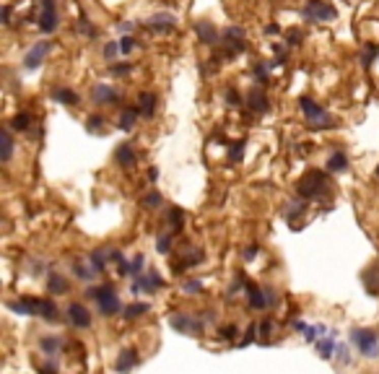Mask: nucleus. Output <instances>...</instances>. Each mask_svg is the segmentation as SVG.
Listing matches in <instances>:
<instances>
[{"instance_id":"obj_1","label":"nucleus","mask_w":379,"mask_h":374,"mask_svg":"<svg viewBox=\"0 0 379 374\" xmlns=\"http://www.w3.org/2000/svg\"><path fill=\"white\" fill-rule=\"evenodd\" d=\"M88 296L99 301V312L107 315V317H112V315H117L122 310L112 286H96V289H88Z\"/></svg>"},{"instance_id":"obj_2","label":"nucleus","mask_w":379,"mask_h":374,"mask_svg":"<svg viewBox=\"0 0 379 374\" xmlns=\"http://www.w3.org/2000/svg\"><path fill=\"white\" fill-rule=\"evenodd\" d=\"M299 195L301 197H312V200H317V197H325L327 195V180L322 172H309L306 177L299 182Z\"/></svg>"},{"instance_id":"obj_3","label":"nucleus","mask_w":379,"mask_h":374,"mask_svg":"<svg viewBox=\"0 0 379 374\" xmlns=\"http://www.w3.org/2000/svg\"><path fill=\"white\" fill-rule=\"evenodd\" d=\"M376 333L374 330H353L351 333V343L361 351L366 359H376L379 356V346H376Z\"/></svg>"},{"instance_id":"obj_4","label":"nucleus","mask_w":379,"mask_h":374,"mask_svg":"<svg viewBox=\"0 0 379 374\" xmlns=\"http://www.w3.org/2000/svg\"><path fill=\"white\" fill-rule=\"evenodd\" d=\"M301 16H304L306 21H335V18H338V11L332 8L330 3H325V0H306Z\"/></svg>"},{"instance_id":"obj_5","label":"nucleus","mask_w":379,"mask_h":374,"mask_svg":"<svg viewBox=\"0 0 379 374\" xmlns=\"http://www.w3.org/2000/svg\"><path fill=\"white\" fill-rule=\"evenodd\" d=\"M301 112L304 117L309 120V127H330V115L325 112V109L317 104V101H312V99H301Z\"/></svg>"},{"instance_id":"obj_6","label":"nucleus","mask_w":379,"mask_h":374,"mask_svg":"<svg viewBox=\"0 0 379 374\" xmlns=\"http://www.w3.org/2000/svg\"><path fill=\"white\" fill-rule=\"evenodd\" d=\"M161 276L156 273V270H146V273H141L138 278H135V283H132V294H153V291H159L161 289Z\"/></svg>"},{"instance_id":"obj_7","label":"nucleus","mask_w":379,"mask_h":374,"mask_svg":"<svg viewBox=\"0 0 379 374\" xmlns=\"http://www.w3.org/2000/svg\"><path fill=\"white\" fill-rule=\"evenodd\" d=\"M39 29H42V34H52V31L57 29V8H55V0H42Z\"/></svg>"},{"instance_id":"obj_8","label":"nucleus","mask_w":379,"mask_h":374,"mask_svg":"<svg viewBox=\"0 0 379 374\" xmlns=\"http://www.w3.org/2000/svg\"><path fill=\"white\" fill-rule=\"evenodd\" d=\"M47 52H50V42H37V45L26 52V57H24V68L26 71H37Z\"/></svg>"},{"instance_id":"obj_9","label":"nucleus","mask_w":379,"mask_h":374,"mask_svg":"<svg viewBox=\"0 0 379 374\" xmlns=\"http://www.w3.org/2000/svg\"><path fill=\"white\" fill-rule=\"evenodd\" d=\"M68 320H71V325L78 327V330L91 325V315H88V310H86L83 304H71V307H68Z\"/></svg>"},{"instance_id":"obj_10","label":"nucleus","mask_w":379,"mask_h":374,"mask_svg":"<svg viewBox=\"0 0 379 374\" xmlns=\"http://www.w3.org/2000/svg\"><path fill=\"white\" fill-rule=\"evenodd\" d=\"M171 325L177 330H182V333H200V330H203V320H195L190 315H174Z\"/></svg>"},{"instance_id":"obj_11","label":"nucleus","mask_w":379,"mask_h":374,"mask_svg":"<svg viewBox=\"0 0 379 374\" xmlns=\"http://www.w3.org/2000/svg\"><path fill=\"white\" fill-rule=\"evenodd\" d=\"M91 96H94V101H96V104H117V101H120V94L112 89V86H107V83L94 86Z\"/></svg>"},{"instance_id":"obj_12","label":"nucleus","mask_w":379,"mask_h":374,"mask_svg":"<svg viewBox=\"0 0 379 374\" xmlns=\"http://www.w3.org/2000/svg\"><path fill=\"white\" fill-rule=\"evenodd\" d=\"M247 299H250L252 310H265V307H270V304H267V291L257 289L255 283H247Z\"/></svg>"},{"instance_id":"obj_13","label":"nucleus","mask_w":379,"mask_h":374,"mask_svg":"<svg viewBox=\"0 0 379 374\" xmlns=\"http://www.w3.org/2000/svg\"><path fill=\"white\" fill-rule=\"evenodd\" d=\"M195 31H197L200 42H205V45H216V42H218V31H216L213 24H208V21H197Z\"/></svg>"},{"instance_id":"obj_14","label":"nucleus","mask_w":379,"mask_h":374,"mask_svg":"<svg viewBox=\"0 0 379 374\" xmlns=\"http://www.w3.org/2000/svg\"><path fill=\"white\" fill-rule=\"evenodd\" d=\"M115 161H117L120 166H132V164H135V153H132V146H130V143L117 146V151H115Z\"/></svg>"},{"instance_id":"obj_15","label":"nucleus","mask_w":379,"mask_h":374,"mask_svg":"<svg viewBox=\"0 0 379 374\" xmlns=\"http://www.w3.org/2000/svg\"><path fill=\"white\" fill-rule=\"evenodd\" d=\"M135 364H138V354H135L132 348H127V351H122L120 359L115 361V369H117V371H130Z\"/></svg>"},{"instance_id":"obj_16","label":"nucleus","mask_w":379,"mask_h":374,"mask_svg":"<svg viewBox=\"0 0 379 374\" xmlns=\"http://www.w3.org/2000/svg\"><path fill=\"white\" fill-rule=\"evenodd\" d=\"M148 26H151L153 31H169V29L174 26V18H171L169 13H156V16H151Z\"/></svg>"},{"instance_id":"obj_17","label":"nucleus","mask_w":379,"mask_h":374,"mask_svg":"<svg viewBox=\"0 0 379 374\" xmlns=\"http://www.w3.org/2000/svg\"><path fill=\"white\" fill-rule=\"evenodd\" d=\"M247 104H250V109H255V112H267V96H265V91H260V89H252V91H250Z\"/></svg>"},{"instance_id":"obj_18","label":"nucleus","mask_w":379,"mask_h":374,"mask_svg":"<svg viewBox=\"0 0 379 374\" xmlns=\"http://www.w3.org/2000/svg\"><path fill=\"white\" fill-rule=\"evenodd\" d=\"M47 291L50 294H65V291H68V281H65L57 270H52L50 278H47Z\"/></svg>"},{"instance_id":"obj_19","label":"nucleus","mask_w":379,"mask_h":374,"mask_svg":"<svg viewBox=\"0 0 379 374\" xmlns=\"http://www.w3.org/2000/svg\"><path fill=\"white\" fill-rule=\"evenodd\" d=\"M138 115H141V109H138V107H127L125 112L120 115V120H117V127H120V130H130L132 125H135Z\"/></svg>"},{"instance_id":"obj_20","label":"nucleus","mask_w":379,"mask_h":374,"mask_svg":"<svg viewBox=\"0 0 379 374\" xmlns=\"http://www.w3.org/2000/svg\"><path fill=\"white\" fill-rule=\"evenodd\" d=\"M346 166H348V156L343 151H335L327 159V172H346Z\"/></svg>"},{"instance_id":"obj_21","label":"nucleus","mask_w":379,"mask_h":374,"mask_svg":"<svg viewBox=\"0 0 379 374\" xmlns=\"http://www.w3.org/2000/svg\"><path fill=\"white\" fill-rule=\"evenodd\" d=\"M138 109H141V115H146V117H153V112H156V96L148 91V94H141L138 96Z\"/></svg>"},{"instance_id":"obj_22","label":"nucleus","mask_w":379,"mask_h":374,"mask_svg":"<svg viewBox=\"0 0 379 374\" xmlns=\"http://www.w3.org/2000/svg\"><path fill=\"white\" fill-rule=\"evenodd\" d=\"M39 315L47 320V322H57L60 315H57V307L50 301V299H42V307H39Z\"/></svg>"},{"instance_id":"obj_23","label":"nucleus","mask_w":379,"mask_h":374,"mask_svg":"<svg viewBox=\"0 0 379 374\" xmlns=\"http://www.w3.org/2000/svg\"><path fill=\"white\" fill-rule=\"evenodd\" d=\"M39 348H42L50 359H55V356L60 354V341H57V338H42V341H39Z\"/></svg>"},{"instance_id":"obj_24","label":"nucleus","mask_w":379,"mask_h":374,"mask_svg":"<svg viewBox=\"0 0 379 374\" xmlns=\"http://www.w3.org/2000/svg\"><path fill=\"white\" fill-rule=\"evenodd\" d=\"M52 99L68 104V107L78 104V96H76V91H71V89H55V91H52Z\"/></svg>"},{"instance_id":"obj_25","label":"nucleus","mask_w":379,"mask_h":374,"mask_svg":"<svg viewBox=\"0 0 379 374\" xmlns=\"http://www.w3.org/2000/svg\"><path fill=\"white\" fill-rule=\"evenodd\" d=\"M148 312V304H143V301H135V304H127L125 307V320H135V317H141V315H146Z\"/></svg>"},{"instance_id":"obj_26","label":"nucleus","mask_w":379,"mask_h":374,"mask_svg":"<svg viewBox=\"0 0 379 374\" xmlns=\"http://www.w3.org/2000/svg\"><path fill=\"white\" fill-rule=\"evenodd\" d=\"M13 156V135H11V130H3V161L8 164Z\"/></svg>"},{"instance_id":"obj_27","label":"nucleus","mask_w":379,"mask_h":374,"mask_svg":"<svg viewBox=\"0 0 379 374\" xmlns=\"http://www.w3.org/2000/svg\"><path fill=\"white\" fill-rule=\"evenodd\" d=\"M317 348H320L322 359H330V356H332V351H335V335H330V338L320 341V343H317Z\"/></svg>"},{"instance_id":"obj_28","label":"nucleus","mask_w":379,"mask_h":374,"mask_svg":"<svg viewBox=\"0 0 379 374\" xmlns=\"http://www.w3.org/2000/svg\"><path fill=\"white\" fill-rule=\"evenodd\" d=\"M91 268H94L96 273H101V270L107 268V255H104L101 250H96V252H91Z\"/></svg>"},{"instance_id":"obj_29","label":"nucleus","mask_w":379,"mask_h":374,"mask_svg":"<svg viewBox=\"0 0 379 374\" xmlns=\"http://www.w3.org/2000/svg\"><path fill=\"white\" fill-rule=\"evenodd\" d=\"M242 153H244V141L231 143V148H229V161H242Z\"/></svg>"},{"instance_id":"obj_30","label":"nucleus","mask_w":379,"mask_h":374,"mask_svg":"<svg viewBox=\"0 0 379 374\" xmlns=\"http://www.w3.org/2000/svg\"><path fill=\"white\" fill-rule=\"evenodd\" d=\"M257 327H260V341H262V343H267V335H270V333H273V327H275V325H273V320H262Z\"/></svg>"},{"instance_id":"obj_31","label":"nucleus","mask_w":379,"mask_h":374,"mask_svg":"<svg viewBox=\"0 0 379 374\" xmlns=\"http://www.w3.org/2000/svg\"><path fill=\"white\" fill-rule=\"evenodd\" d=\"M156 250H159L161 255H166V252L171 250V236H169V234H161L159 239H156Z\"/></svg>"},{"instance_id":"obj_32","label":"nucleus","mask_w":379,"mask_h":374,"mask_svg":"<svg viewBox=\"0 0 379 374\" xmlns=\"http://www.w3.org/2000/svg\"><path fill=\"white\" fill-rule=\"evenodd\" d=\"M73 273H76L78 278H83V281H91V278L96 276V270H94V268H88V265H76V268H73Z\"/></svg>"},{"instance_id":"obj_33","label":"nucleus","mask_w":379,"mask_h":374,"mask_svg":"<svg viewBox=\"0 0 379 374\" xmlns=\"http://www.w3.org/2000/svg\"><path fill=\"white\" fill-rule=\"evenodd\" d=\"M169 224L174 226V231L182 229V211H180V208H171V211H169Z\"/></svg>"},{"instance_id":"obj_34","label":"nucleus","mask_w":379,"mask_h":374,"mask_svg":"<svg viewBox=\"0 0 379 374\" xmlns=\"http://www.w3.org/2000/svg\"><path fill=\"white\" fill-rule=\"evenodd\" d=\"M143 262H146V260H143V255H135V257H132V262H130V276H135V278H138V276L143 273Z\"/></svg>"},{"instance_id":"obj_35","label":"nucleus","mask_w":379,"mask_h":374,"mask_svg":"<svg viewBox=\"0 0 379 374\" xmlns=\"http://www.w3.org/2000/svg\"><path fill=\"white\" fill-rule=\"evenodd\" d=\"M143 206H146V208H159V206H161V195H159V192H148V195L143 197Z\"/></svg>"},{"instance_id":"obj_36","label":"nucleus","mask_w":379,"mask_h":374,"mask_svg":"<svg viewBox=\"0 0 379 374\" xmlns=\"http://www.w3.org/2000/svg\"><path fill=\"white\" fill-rule=\"evenodd\" d=\"M29 122H31V117H29L26 112H21V115H16L13 127H16V130H29Z\"/></svg>"},{"instance_id":"obj_37","label":"nucleus","mask_w":379,"mask_h":374,"mask_svg":"<svg viewBox=\"0 0 379 374\" xmlns=\"http://www.w3.org/2000/svg\"><path fill=\"white\" fill-rule=\"evenodd\" d=\"M299 216H304V203H291L288 206V221H296Z\"/></svg>"},{"instance_id":"obj_38","label":"nucleus","mask_w":379,"mask_h":374,"mask_svg":"<svg viewBox=\"0 0 379 374\" xmlns=\"http://www.w3.org/2000/svg\"><path fill=\"white\" fill-rule=\"evenodd\" d=\"M376 52H379V47H376V45H369V47L364 50V57H361V62L366 65V68H369V65H371V60L376 57Z\"/></svg>"},{"instance_id":"obj_39","label":"nucleus","mask_w":379,"mask_h":374,"mask_svg":"<svg viewBox=\"0 0 379 374\" xmlns=\"http://www.w3.org/2000/svg\"><path fill=\"white\" fill-rule=\"evenodd\" d=\"M101 125H104V120H101L99 115H91V117H88V130H91V133H101V130H104Z\"/></svg>"},{"instance_id":"obj_40","label":"nucleus","mask_w":379,"mask_h":374,"mask_svg":"<svg viewBox=\"0 0 379 374\" xmlns=\"http://www.w3.org/2000/svg\"><path fill=\"white\" fill-rule=\"evenodd\" d=\"M117 45H120V52H122V55H127L132 47H135V39H132V37H122V39L117 42Z\"/></svg>"},{"instance_id":"obj_41","label":"nucleus","mask_w":379,"mask_h":374,"mask_svg":"<svg viewBox=\"0 0 379 374\" xmlns=\"http://www.w3.org/2000/svg\"><path fill=\"white\" fill-rule=\"evenodd\" d=\"M218 333H221V338H224V341H234L236 338V325H226V327H221Z\"/></svg>"},{"instance_id":"obj_42","label":"nucleus","mask_w":379,"mask_h":374,"mask_svg":"<svg viewBox=\"0 0 379 374\" xmlns=\"http://www.w3.org/2000/svg\"><path fill=\"white\" fill-rule=\"evenodd\" d=\"M257 330H260L257 325H250V327H247V335H244V338H242V343H239V346H250V343H252V341L257 338V335H255V333H257Z\"/></svg>"},{"instance_id":"obj_43","label":"nucleus","mask_w":379,"mask_h":374,"mask_svg":"<svg viewBox=\"0 0 379 374\" xmlns=\"http://www.w3.org/2000/svg\"><path fill=\"white\" fill-rule=\"evenodd\" d=\"M200 260H203V255H200V252H192L190 257L185 255V260H182V265H185V268H192V265H197V262H200Z\"/></svg>"},{"instance_id":"obj_44","label":"nucleus","mask_w":379,"mask_h":374,"mask_svg":"<svg viewBox=\"0 0 379 374\" xmlns=\"http://www.w3.org/2000/svg\"><path fill=\"white\" fill-rule=\"evenodd\" d=\"M185 291L200 294V291H203V283H200V281H185Z\"/></svg>"},{"instance_id":"obj_45","label":"nucleus","mask_w":379,"mask_h":374,"mask_svg":"<svg viewBox=\"0 0 379 374\" xmlns=\"http://www.w3.org/2000/svg\"><path fill=\"white\" fill-rule=\"evenodd\" d=\"M78 29H81L83 34H88V37H94V26L88 24V18H86V16H81V21H78Z\"/></svg>"},{"instance_id":"obj_46","label":"nucleus","mask_w":379,"mask_h":374,"mask_svg":"<svg viewBox=\"0 0 379 374\" xmlns=\"http://www.w3.org/2000/svg\"><path fill=\"white\" fill-rule=\"evenodd\" d=\"M120 52V45H115V42H109V45H104V57H115Z\"/></svg>"},{"instance_id":"obj_47","label":"nucleus","mask_w":379,"mask_h":374,"mask_svg":"<svg viewBox=\"0 0 379 374\" xmlns=\"http://www.w3.org/2000/svg\"><path fill=\"white\" fill-rule=\"evenodd\" d=\"M255 78H257L260 83H265V81H267V71H265V65H255Z\"/></svg>"},{"instance_id":"obj_48","label":"nucleus","mask_w":379,"mask_h":374,"mask_svg":"<svg viewBox=\"0 0 379 374\" xmlns=\"http://www.w3.org/2000/svg\"><path fill=\"white\" fill-rule=\"evenodd\" d=\"M242 257H244V260H255V257H257V247H255V245H252V247H247V250L242 252Z\"/></svg>"},{"instance_id":"obj_49","label":"nucleus","mask_w":379,"mask_h":374,"mask_svg":"<svg viewBox=\"0 0 379 374\" xmlns=\"http://www.w3.org/2000/svg\"><path fill=\"white\" fill-rule=\"evenodd\" d=\"M127 71H130L127 62H125V65H112V73H115V76H122V73H127Z\"/></svg>"},{"instance_id":"obj_50","label":"nucleus","mask_w":379,"mask_h":374,"mask_svg":"<svg viewBox=\"0 0 379 374\" xmlns=\"http://www.w3.org/2000/svg\"><path fill=\"white\" fill-rule=\"evenodd\" d=\"M39 374H57V366H55V361H52V364H47V366H42V369H39Z\"/></svg>"},{"instance_id":"obj_51","label":"nucleus","mask_w":379,"mask_h":374,"mask_svg":"<svg viewBox=\"0 0 379 374\" xmlns=\"http://www.w3.org/2000/svg\"><path fill=\"white\" fill-rule=\"evenodd\" d=\"M3 24H11V6H3Z\"/></svg>"},{"instance_id":"obj_52","label":"nucleus","mask_w":379,"mask_h":374,"mask_svg":"<svg viewBox=\"0 0 379 374\" xmlns=\"http://www.w3.org/2000/svg\"><path fill=\"white\" fill-rule=\"evenodd\" d=\"M281 29H278V24H267L265 26V34H278Z\"/></svg>"},{"instance_id":"obj_53","label":"nucleus","mask_w":379,"mask_h":374,"mask_svg":"<svg viewBox=\"0 0 379 374\" xmlns=\"http://www.w3.org/2000/svg\"><path fill=\"white\" fill-rule=\"evenodd\" d=\"M226 99H229L231 104H239V94H236V91H229V94H226Z\"/></svg>"},{"instance_id":"obj_54","label":"nucleus","mask_w":379,"mask_h":374,"mask_svg":"<svg viewBox=\"0 0 379 374\" xmlns=\"http://www.w3.org/2000/svg\"><path fill=\"white\" fill-rule=\"evenodd\" d=\"M120 31H132V21H122V24H120Z\"/></svg>"}]
</instances>
